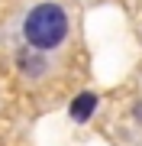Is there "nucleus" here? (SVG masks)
<instances>
[{
  "label": "nucleus",
  "mask_w": 142,
  "mask_h": 146,
  "mask_svg": "<svg viewBox=\"0 0 142 146\" xmlns=\"http://www.w3.org/2000/svg\"><path fill=\"white\" fill-rule=\"evenodd\" d=\"M16 68H20L26 78H42V75L48 72V58H45V52L26 46V49H20V52H16Z\"/></svg>",
  "instance_id": "obj_2"
},
{
  "label": "nucleus",
  "mask_w": 142,
  "mask_h": 146,
  "mask_svg": "<svg viewBox=\"0 0 142 146\" xmlns=\"http://www.w3.org/2000/svg\"><path fill=\"white\" fill-rule=\"evenodd\" d=\"M136 117H142V104H139V107H136Z\"/></svg>",
  "instance_id": "obj_4"
},
{
  "label": "nucleus",
  "mask_w": 142,
  "mask_h": 146,
  "mask_svg": "<svg viewBox=\"0 0 142 146\" xmlns=\"http://www.w3.org/2000/svg\"><path fill=\"white\" fill-rule=\"evenodd\" d=\"M97 94L94 91H81V94H74L71 98V104H68V117L74 120V123H87L90 117H94V110H97Z\"/></svg>",
  "instance_id": "obj_3"
},
{
  "label": "nucleus",
  "mask_w": 142,
  "mask_h": 146,
  "mask_svg": "<svg viewBox=\"0 0 142 146\" xmlns=\"http://www.w3.org/2000/svg\"><path fill=\"white\" fill-rule=\"evenodd\" d=\"M23 36H26V46L39 49V52L58 49L65 42V36H68V13H65V7L52 3V0L36 3L26 13V20H23Z\"/></svg>",
  "instance_id": "obj_1"
}]
</instances>
